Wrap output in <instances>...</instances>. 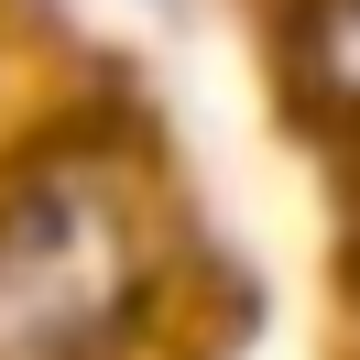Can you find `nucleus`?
<instances>
[{"label": "nucleus", "instance_id": "nucleus-1", "mask_svg": "<svg viewBox=\"0 0 360 360\" xmlns=\"http://www.w3.org/2000/svg\"><path fill=\"white\" fill-rule=\"evenodd\" d=\"M110 219L88 197H44L0 240V349H66L98 306H110Z\"/></svg>", "mask_w": 360, "mask_h": 360}]
</instances>
